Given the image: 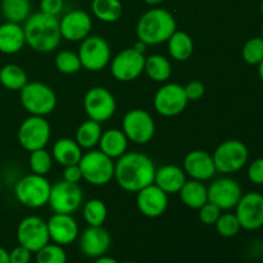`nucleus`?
I'll return each mask as SVG.
<instances>
[{
    "label": "nucleus",
    "instance_id": "nucleus-1",
    "mask_svg": "<svg viewBox=\"0 0 263 263\" xmlns=\"http://www.w3.org/2000/svg\"><path fill=\"white\" fill-rule=\"evenodd\" d=\"M156 164L140 152H126L115 163V180L121 189L138 193L154 182Z\"/></svg>",
    "mask_w": 263,
    "mask_h": 263
},
{
    "label": "nucleus",
    "instance_id": "nucleus-2",
    "mask_svg": "<svg viewBox=\"0 0 263 263\" xmlns=\"http://www.w3.org/2000/svg\"><path fill=\"white\" fill-rule=\"evenodd\" d=\"M26 44L39 53H50L59 46L62 40L58 17L43 12L33 13L23 25Z\"/></svg>",
    "mask_w": 263,
    "mask_h": 263
},
{
    "label": "nucleus",
    "instance_id": "nucleus-3",
    "mask_svg": "<svg viewBox=\"0 0 263 263\" xmlns=\"http://www.w3.org/2000/svg\"><path fill=\"white\" fill-rule=\"evenodd\" d=\"M176 30L177 23L174 14L167 9L158 7L146 10L136 23L138 40L146 46L167 43Z\"/></svg>",
    "mask_w": 263,
    "mask_h": 263
},
{
    "label": "nucleus",
    "instance_id": "nucleus-4",
    "mask_svg": "<svg viewBox=\"0 0 263 263\" xmlns=\"http://www.w3.org/2000/svg\"><path fill=\"white\" fill-rule=\"evenodd\" d=\"M21 104L30 116H45L55 109L57 94L49 85L40 81H28L20 91Z\"/></svg>",
    "mask_w": 263,
    "mask_h": 263
},
{
    "label": "nucleus",
    "instance_id": "nucleus-5",
    "mask_svg": "<svg viewBox=\"0 0 263 263\" xmlns=\"http://www.w3.org/2000/svg\"><path fill=\"white\" fill-rule=\"evenodd\" d=\"M51 184L45 176L28 174L21 177L14 185L15 199L27 208L45 207L49 203Z\"/></svg>",
    "mask_w": 263,
    "mask_h": 263
},
{
    "label": "nucleus",
    "instance_id": "nucleus-6",
    "mask_svg": "<svg viewBox=\"0 0 263 263\" xmlns=\"http://www.w3.org/2000/svg\"><path fill=\"white\" fill-rule=\"evenodd\" d=\"M82 180L94 186H103L115 179V162L99 149H90L79 162Z\"/></svg>",
    "mask_w": 263,
    "mask_h": 263
},
{
    "label": "nucleus",
    "instance_id": "nucleus-7",
    "mask_svg": "<svg viewBox=\"0 0 263 263\" xmlns=\"http://www.w3.org/2000/svg\"><path fill=\"white\" fill-rule=\"evenodd\" d=\"M216 171L222 175H233L243 170L249 161L248 146L240 140H225L212 154Z\"/></svg>",
    "mask_w": 263,
    "mask_h": 263
},
{
    "label": "nucleus",
    "instance_id": "nucleus-8",
    "mask_svg": "<svg viewBox=\"0 0 263 263\" xmlns=\"http://www.w3.org/2000/svg\"><path fill=\"white\" fill-rule=\"evenodd\" d=\"M79 57L84 69L90 72H99L109 64L112 59L110 45L104 37L98 35H89L81 41Z\"/></svg>",
    "mask_w": 263,
    "mask_h": 263
},
{
    "label": "nucleus",
    "instance_id": "nucleus-9",
    "mask_svg": "<svg viewBox=\"0 0 263 263\" xmlns=\"http://www.w3.org/2000/svg\"><path fill=\"white\" fill-rule=\"evenodd\" d=\"M51 136V127L45 117L30 116L22 121L17 131V139L20 145L25 151L33 152L43 149L48 145Z\"/></svg>",
    "mask_w": 263,
    "mask_h": 263
},
{
    "label": "nucleus",
    "instance_id": "nucleus-10",
    "mask_svg": "<svg viewBox=\"0 0 263 263\" xmlns=\"http://www.w3.org/2000/svg\"><path fill=\"white\" fill-rule=\"evenodd\" d=\"M84 203V194L79 184L68 182L66 180L51 185L49 203L54 213L73 215Z\"/></svg>",
    "mask_w": 263,
    "mask_h": 263
},
{
    "label": "nucleus",
    "instance_id": "nucleus-11",
    "mask_svg": "<svg viewBox=\"0 0 263 263\" xmlns=\"http://www.w3.org/2000/svg\"><path fill=\"white\" fill-rule=\"evenodd\" d=\"M84 109L89 120L103 123L115 116L117 102L109 90L103 86H94L85 94Z\"/></svg>",
    "mask_w": 263,
    "mask_h": 263
},
{
    "label": "nucleus",
    "instance_id": "nucleus-12",
    "mask_svg": "<svg viewBox=\"0 0 263 263\" xmlns=\"http://www.w3.org/2000/svg\"><path fill=\"white\" fill-rule=\"evenodd\" d=\"M122 131L128 141L135 144H148L156 134V122L145 109H131L123 116Z\"/></svg>",
    "mask_w": 263,
    "mask_h": 263
},
{
    "label": "nucleus",
    "instance_id": "nucleus-13",
    "mask_svg": "<svg viewBox=\"0 0 263 263\" xmlns=\"http://www.w3.org/2000/svg\"><path fill=\"white\" fill-rule=\"evenodd\" d=\"M18 244L36 253L50 241L48 223L39 216H27L17 226Z\"/></svg>",
    "mask_w": 263,
    "mask_h": 263
},
{
    "label": "nucleus",
    "instance_id": "nucleus-14",
    "mask_svg": "<svg viewBox=\"0 0 263 263\" xmlns=\"http://www.w3.org/2000/svg\"><path fill=\"white\" fill-rule=\"evenodd\" d=\"M186 95L184 86L175 82L164 84L157 90L153 99L154 109L163 117H175L181 115L187 107Z\"/></svg>",
    "mask_w": 263,
    "mask_h": 263
},
{
    "label": "nucleus",
    "instance_id": "nucleus-15",
    "mask_svg": "<svg viewBox=\"0 0 263 263\" xmlns=\"http://www.w3.org/2000/svg\"><path fill=\"white\" fill-rule=\"evenodd\" d=\"M110 73L121 82H130L141 76L145 64V55L134 48L123 49L110 59Z\"/></svg>",
    "mask_w": 263,
    "mask_h": 263
},
{
    "label": "nucleus",
    "instance_id": "nucleus-16",
    "mask_svg": "<svg viewBox=\"0 0 263 263\" xmlns=\"http://www.w3.org/2000/svg\"><path fill=\"white\" fill-rule=\"evenodd\" d=\"M234 210L241 229L256 231L263 228V195L261 193L249 192L243 194Z\"/></svg>",
    "mask_w": 263,
    "mask_h": 263
},
{
    "label": "nucleus",
    "instance_id": "nucleus-17",
    "mask_svg": "<svg viewBox=\"0 0 263 263\" xmlns=\"http://www.w3.org/2000/svg\"><path fill=\"white\" fill-rule=\"evenodd\" d=\"M207 187L208 202L217 205L222 212L234 210L243 195L240 184L229 176L216 179Z\"/></svg>",
    "mask_w": 263,
    "mask_h": 263
},
{
    "label": "nucleus",
    "instance_id": "nucleus-18",
    "mask_svg": "<svg viewBox=\"0 0 263 263\" xmlns=\"http://www.w3.org/2000/svg\"><path fill=\"white\" fill-rule=\"evenodd\" d=\"M59 30L62 39L67 41H82L92 30V20L87 12L82 9L69 10L59 20Z\"/></svg>",
    "mask_w": 263,
    "mask_h": 263
},
{
    "label": "nucleus",
    "instance_id": "nucleus-19",
    "mask_svg": "<svg viewBox=\"0 0 263 263\" xmlns=\"http://www.w3.org/2000/svg\"><path fill=\"white\" fill-rule=\"evenodd\" d=\"M136 205L145 217H161L168 207V194L153 182L136 193Z\"/></svg>",
    "mask_w": 263,
    "mask_h": 263
},
{
    "label": "nucleus",
    "instance_id": "nucleus-20",
    "mask_svg": "<svg viewBox=\"0 0 263 263\" xmlns=\"http://www.w3.org/2000/svg\"><path fill=\"white\" fill-rule=\"evenodd\" d=\"M49 238L58 246H69L74 243L80 236L79 223L72 215L54 213L48 221Z\"/></svg>",
    "mask_w": 263,
    "mask_h": 263
},
{
    "label": "nucleus",
    "instance_id": "nucleus-21",
    "mask_svg": "<svg viewBox=\"0 0 263 263\" xmlns=\"http://www.w3.org/2000/svg\"><path fill=\"white\" fill-rule=\"evenodd\" d=\"M182 170L190 179L203 182L213 179V176L217 174L212 154L205 151H200V149L189 152L185 156Z\"/></svg>",
    "mask_w": 263,
    "mask_h": 263
},
{
    "label": "nucleus",
    "instance_id": "nucleus-22",
    "mask_svg": "<svg viewBox=\"0 0 263 263\" xmlns=\"http://www.w3.org/2000/svg\"><path fill=\"white\" fill-rule=\"evenodd\" d=\"M112 239L103 226H89L80 235V249L90 258L104 256L109 249Z\"/></svg>",
    "mask_w": 263,
    "mask_h": 263
},
{
    "label": "nucleus",
    "instance_id": "nucleus-23",
    "mask_svg": "<svg viewBox=\"0 0 263 263\" xmlns=\"http://www.w3.org/2000/svg\"><path fill=\"white\" fill-rule=\"evenodd\" d=\"M186 182V174L176 164H164L156 170L154 184L161 187L167 194H179Z\"/></svg>",
    "mask_w": 263,
    "mask_h": 263
},
{
    "label": "nucleus",
    "instance_id": "nucleus-24",
    "mask_svg": "<svg viewBox=\"0 0 263 263\" xmlns=\"http://www.w3.org/2000/svg\"><path fill=\"white\" fill-rule=\"evenodd\" d=\"M25 45V31L21 23L5 21L0 25V53L13 55L20 53Z\"/></svg>",
    "mask_w": 263,
    "mask_h": 263
},
{
    "label": "nucleus",
    "instance_id": "nucleus-25",
    "mask_svg": "<svg viewBox=\"0 0 263 263\" xmlns=\"http://www.w3.org/2000/svg\"><path fill=\"white\" fill-rule=\"evenodd\" d=\"M99 151L112 159H118L127 152L128 139L120 128L103 131L99 140Z\"/></svg>",
    "mask_w": 263,
    "mask_h": 263
},
{
    "label": "nucleus",
    "instance_id": "nucleus-26",
    "mask_svg": "<svg viewBox=\"0 0 263 263\" xmlns=\"http://www.w3.org/2000/svg\"><path fill=\"white\" fill-rule=\"evenodd\" d=\"M82 148L77 144L74 139L62 138L54 143L51 148L53 159L61 166L67 167L71 164H77L82 157Z\"/></svg>",
    "mask_w": 263,
    "mask_h": 263
},
{
    "label": "nucleus",
    "instance_id": "nucleus-27",
    "mask_svg": "<svg viewBox=\"0 0 263 263\" xmlns=\"http://www.w3.org/2000/svg\"><path fill=\"white\" fill-rule=\"evenodd\" d=\"M180 199L186 207L192 210H199L208 202V187L203 181L198 180H186L184 186L179 192Z\"/></svg>",
    "mask_w": 263,
    "mask_h": 263
},
{
    "label": "nucleus",
    "instance_id": "nucleus-28",
    "mask_svg": "<svg viewBox=\"0 0 263 263\" xmlns=\"http://www.w3.org/2000/svg\"><path fill=\"white\" fill-rule=\"evenodd\" d=\"M168 53L172 59L177 62H185L194 53V41L189 33L184 31H175L167 40Z\"/></svg>",
    "mask_w": 263,
    "mask_h": 263
},
{
    "label": "nucleus",
    "instance_id": "nucleus-29",
    "mask_svg": "<svg viewBox=\"0 0 263 263\" xmlns=\"http://www.w3.org/2000/svg\"><path fill=\"white\" fill-rule=\"evenodd\" d=\"M144 72L154 82H167L172 74L171 62L161 54H152L145 57Z\"/></svg>",
    "mask_w": 263,
    "mask_h": 263
},
{
    "label": "nucleus",
    "instance_id": "nucleus-30",
    "mask_svg": "<svg viewBox=\"0 0 263 263\" xmlns=\"http://www.w3.org/2000/svg\"><path fill=\"white\" fill-rule=\"evenodd\" d=\"M28 82V76L25 69L18 64H5L0 68V84L10 91H21Z\"/></svg>",
    "mask_w": 263,
    "mask_h": 263
},
{
    "label": "nucleus",
    "instance_id": "nucleus-31",
    "mask_svg": "<svg viewBox=\"0 0 263 263\" xmlns=\"http://www.w3.org/2000/svg\"><path fill=\"white\" fill-rule=\"evenodd\" d=\"M91 12L102 22L113 23L122 17L123 7L121 0H92Z\"/></svg>",
    "mask_w": 263,
    "mask_h": 263
},
{
    "label": "nucleus",
    "instance_id": "nucleus-32",
    "mask_svg": "<svg viewBox=\"0 0 263 263\" xmlns=\"http://www.w3.org/2000/svg\"><path fill=\"white\" fill-rule=\"evenodd\" d=\"M0 12L8 22L25 23V21L32 14L31 2L30 0H2Z\"/></svg>",
    "mask_w": 263,
    "mask_h": 263
},
{
    "label": "nucleus",
    "instance_id": "nucleus-33",
    "mask_svg": "<svg viewBox=\"0 0 263 263\" xmlns=\"http://www.w3.org/2000/svg\"><path fill=\"white\" fill-rule=\"evenodd\" d=\"M102 133V123L97 122V121L87 120L77 127L74 140L77 141V144L82 149L90 151V149H92L99 144Z\"/></svg>",
    "mask_w": 263,
    "mask_h": 263
},
{
    "label": "nucleus",
    "instance_id": "nucleus-34",
    "mask_svg": "<svg viewBox=\"0 0 263 263\" xmlns=\"http://www.w3.org/2000/svg\"><path fill=\"white\" fill-rule=\"evenodd\" d=\"M82 217L89 226H103L108 217V208L103 200L89 199L82 205Z\"/></svg>",
    "mask_w": 263,
    "mask_h": 263
},
{
    "label": "nucleus",
    "instance_id": "nucleus-35",
    "mask_svg": "<svg viewBox=\"0 0 263 263\" xmlns=\"http://www.w3.org/2000/svg\"><path fill=\"white\" fill-rule=\"evenodd\" d=\"M53 156L45 148L30 152L28 157V166L32 174L46 176L53 167Z\"/></svg>",
    "mask_w": 263,
    "mask_h": 263
},
{
    "label": "nucleus",
    "instance_id": "nucleus-36",
    "mask_svg": "<svg viewBox=\"0 0 263 263\" xmlns=\"http://www.w3.org/2000/svg\"><path fill=\"white\" fill-rule=\"evenodd\" d=\"M55 68L63 74H74L82 69L79 54L72 50L59 51L54 59Z\"/></svg>",
    "mask_w": 263,
    "mask_h": 263
},
{
    "label": "nucleus",
    "instance_id": "nucleus-37",
    "mask_svg": "<svg viewBox=\"0 0 263 263\" xmlns=\"http://www.w3.org/2000/svg\"><path fill=\"white\" fill-rule=\"evenodd\" d=\"M215 228L222 238H234L241 230L240 222H239L236 215L229 212V211H226L225 213H221L217 222L215 223Z\"/></svg>",
    "mask_w": 263,
    "mask_h": 263
},
{
    "label": "nucleus",
    "instance_id": "nucleus-38",
    "mask_svg": "<svg viewBox=\"0 0 263 263\" xmlns=\"http://www.w3.org/2000/svg\"><path fill=\"white\" fill-rule=\"evenodd\" d=\"M244 62L251 66H258L263 59V39L261 36H254L246 41L241 50Z\"/></svg>",
    "mask_w": 263,
    "mask_h": 263
},
{
    "label": "nucleus",
    "instance_id": "nucleus-39",
    "mask_svg": "<svg viewBox=\"0 0 263 263\" xmlns=\"http://www.w3.org/2000/svg\"><path fill=\"white\" fill-rule=\"evenodd\" d=\"M36 263H67V253L62 246L48 243L36 252Z\"/></svg>",
    "mask_w": 263,
    "mask_h": 263
},
{
    "label": "nucleus",
    "instance_id": "nucleus-40",
    "mask_svg": "<svg viewBox=\"0 0 263 263\" xmlns=\"http://www.w3.org/2000/svg\"><path fill=\"white\" fill-rule=\"evenodd\" d=\"M222 211L217 207L213 203L207 202L204 205L198 210V217H199V221L203 223V225L212 226L217 222L218 217L221 216Z\"/></svg>",
    "mask_w": 263,
    "mask_h": 263
},
{
    "label": "nucleus",
    "instance_id": "nucleus-41",
    "mask_svg": "<svg viewBox=\"0 0 263 263\" xmlns=\"http://www.w3.org/2000/svg\"><path fill=\"white\" fill-rule=\"evenodd\" d=\"M248 179L252 184L263 185V157L251 162L248 167Z\"/></svg>",
    "mask_w": 263,
    "mask_h": 263
},
{
    "label": "nucleus",
    "instance_id": "nucleus-42",
    "mask_svg": "<svg viewBox=\"0 0 263 263\" xmlns=\"http://www.w3.org/2000/svg\"><path fill=\"white\" fill-rule=\"evenodd\" d=\"M64 8V0H40V12L58 17Z\"/></svg>",
    "mask_w": 263,
    "mask_h": 263
},
{
    "label": "nucleus",
    "instance_id": "nucleus-43",
    "mask_svg": "<svg viewBox=\"0 0 263 263\" xmlns=\"http://www.w3.org/2000/svg\"><path fill=\"white\" fill-rule=\"evenodd\" d=\"M184 90L187 100L190 102V100H199L200 98H203L205 92V86L203 85V82L194 80V81L187 82L184 86Z\"/></svg>",
    "mask_w": 263,
    "mask_h": 263
},
{
    "label": "nucleus",
    "instance_id": "nucleus-44",
    "mask_svg": "<svg viewBox=\"0 0 263 263\" xmlns=\"http://www.w3.org/2000/svg\"><path fill=\"white\" fill-rule=\"evenodd\" d=\"M31 257H32V253L20 244L9 252L10 263H30Z\"/></svg>",
    "mask_w": 263,
    "mask_h": 263
},
{
    "label": "nucleus",
    "instance_id": "nucleus-45",
    "mask_svg": "<svg viewBox=\"0 0 263 263\" xmlns=\"http://www.w3.org/2000/svg\"><path fill=\"white\" fill-rule=\"evenodd\" d=\"M63 180H66V181L68 182H73V184H79V182L81 181L82 174H81V170H80L79 167V163L64 167Z\"/></svg>",
    "mask_w": 263,
    "mask_h": 263
},
{
    "label": "nucleus",
    "instance_id": "nucleus-46",
    "mask_svg": "<svg viewBox=\"0 0 263 263\" xmlns=\"http://www.w3.org/2000/svg\"><path fill=\"white\" fill-rule=\"evenodd\" d=\"M92 263H118L117 259H115L113 257L108 256H100L98 258H95V261Z\"/></svg>",
    "mask_w": 263,
    "mask_h": 263
},
{
    "label": "nucleus",
    "instance_id": "nucleus-47",
    "mask_svg": "<svg viewBox=\"0 0 263 263\" xmlns=\"http://www.w3.org/2000/svg\"><path fill=\"white\" fill-rule=\"evenodd\" d=\"M0 263H10L9 252L3 247H0Z\"/></svg>",
    "mask_w": 263,
    "mask_h": 263
},
{
    "label": "nucleus",
    "instance_id": "nucleus-48",
    "mask_svg": "<svg viewBox=\"0 0 263 263\" xmlns=\"http://www.w3.org/2000/svg\"><path fill=\"white\" fill-rule=\"evenodd\" d=\"M145 48H146L145 44L141 43V41H139V40H138V43L135 44V46H134V49H136V50L140 51V53H144V51H145Z\"/></svg>",
    "mask_w": 263,
    "mask_h": 263
},
{
    "label": "nucleus",
    "instance_id": "nucleus-49",
    "mask_svg": "<svg viewBox=\"0 0 263 263\" xmlns=\"http://www.w3.org/2000/svg\"><path fill=\"white\" fill-rule=\"evenodd\" d=\"M144 2L148 5H151V7H158V5H161L164 0H144Z\"/></svg>",
    "mask_w": 263,
    "mask_h": 263
},
{
    "label": "nucleus",
    "instance_id": "nucleus-50",
    "mask_svg": "<svg viewBox=\"0 0 263 263\" xmlns=\"http://www.w3.org/2000/svg\"><path fill=\"white\" fill-rule=\"evenodd\" d=\"M258 74H259V77H261V80L263 81V59H262L261 63L258 64Z\"/></svg>",
    "mask_w": 263,
    "mask_h": 263
},
{
    "label": "nucleus",
    "instance_id": "nucleus-51",
    "mask_svg": "<svg viewBox=\"0 0 263 263\" xmlns=\"http://www.w3.org/2000/svg\"><path fill=\"white\" fill-rule=\"evenodd\" d=\"M259 9H261V13L263 15V0H261V4H259Z\"/></svg>",
    "mask_w": 263,
    "mask_h": 263
},
{
    "label": "nucleus",
    "instance_id": "nucleus-52",
    "mask_svg": "<svg viewBox=\"0 0 263 263\" xmlns=\"http://www.w3.org/2000/svg\"><path fill=\"white\" fill-rule=\"evenodd\" d=\"M2 189H3V181L2 179H0V192H2Z\"/></svg>",
    "mask_w": 263,
    "mask_h": 263
},
{
    "label": "nucleus",
    "instance_id": "nucleus-53",
    "mask_svg": "<svg viewBox=\"0 0 263 263\" xmlns=\"http://www.w3.org/2000/svg\"><path fill=\"white\" fill-rule=\"evenodd\" d=\"M261 37L263 39V27H262V31H261Z\"/></svg>",
    "mask_w": 263,
    "mask_h": 263
},
{
    "label": "nucleus",
    "instance_id": "nucleus-54",
    "mask_svg": "<svg viewBox=\"0 0 263 263\" xmlns=\"http://www.w3.org/2000/svg\"><path fill=\"white\" fill-rule=\"evenodd\" d=\"M122 263H135V262H122Z\"/></svg>",
    "mask_w": 263,
    "mask_h": 263
}]
</instances>
